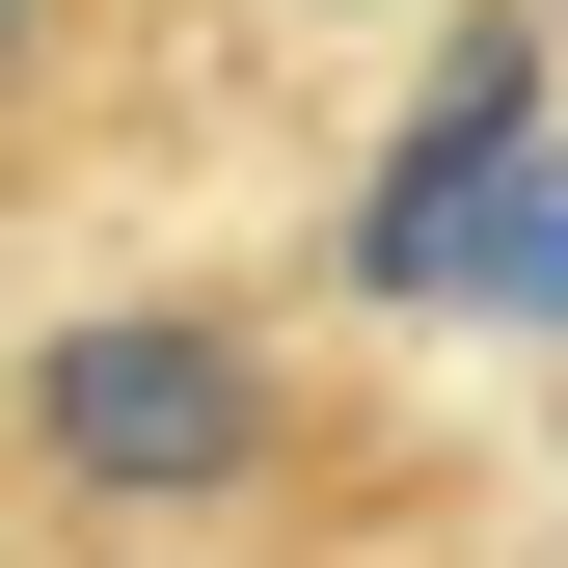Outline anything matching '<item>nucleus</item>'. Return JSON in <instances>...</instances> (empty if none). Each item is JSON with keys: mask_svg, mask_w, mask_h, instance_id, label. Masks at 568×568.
<instances>
[{"mask_svg": "<svg viewBox=\"0 0 568 568\" xmlns=\"http://www.w3.org/2000/svg\"><path fill=\"white\" fill-rule=\"evenodd\" d=\"M0 434H28L54 515H244L271 434H298V379H271L244 298H82L28 379H0Z\"/></svg>", "mask_w": 568, "mask_h": 568, "instance_id": "1", "label": "nucleus"}, {"mask_svg": "<svg viewBox=\"0 0 568 568\" xmlns=\"http://www.w3.org/2000/svg\"><path fill=\"white\" fill-rule=\"evenodd\" d=\"M515 163H541V28L487 0V28L434 54V109L379 135V190H352V298H460L487 217H515Z\"/></svg>", "mask_w": 568, "mask_h": 568, "instance_id": "2", "label": "nucleus"}, {"mask_svg": "<svg viewBox=\"0 0 568 568\" xmlns=\"http://www.w3.org/2000/svg\"><path fill=\"white\" fill-rule=\"evenodd\" d=\"M460 298H515V325H568V135L515 163V217H487V271H460Z\"/></svg>", "mask_w": 568, "mask_h": 568, "instance_id": "3", "label": "nucleus"}, {"mask_svg": "<svg viewBox=\"0 0 568 568\" xmlns=\"http://www.w3.org/2000/svg\"><path fill=\"white\" fill-rule=\"evenodd\" d=\"M28 54H54V0H0V82H28Z\"/></svg>", "mask_w": 568, "mask_h": 568, "instance_id": "4", "label": "nucleus"}]
</instances>
